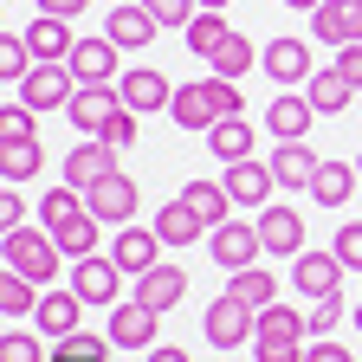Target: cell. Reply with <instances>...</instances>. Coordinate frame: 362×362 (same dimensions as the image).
I'll use <instances>...</instances> for the list:
<instances>
[{
	"mask_svg": "<svg viewBox=\"0 0 362 362\" xmlns=\"http://www.w3.org/2000/svg\"><path fill=\"white\" fill-rule=\"evenodd\" d=\"M39 214H45V233L59 240V252H65V259H90V252H98V233H104V220L90 214L84 188L59 181V188L39 201Z\"/></svg>",
	"mask_w": 362,
	"mask_h": 362,
	"instance_id": "1",
	"label": "cell"
},
{
	"mask_svg": "<svg viewBox=\"0 0 362 362\" xmlns=\"http://www.w3.org/2000/svg\"><path fill=\"white\" fill-rule=\"evenodd\" d=\"M0 265L20 272V279H33V285H52L59 272H71L59 240L39 233V226H7V233H0Z\"/></svg>",
	"mask_w": 362,
	"mask_h": 362,
	"instance_id": "2",
	"label": "cell"
},
{
	"mask_svg": "<svg viewBox=\"0 0 362 362\" xmlns=\"http://www.w3.org/2000/svg\"><path fill=\"white\" fill-rule=\"evenodd\" d=\"M201 330H207L214 349H240L246 337H259V310H246L233 291H220V298L207 304V317H201Z\"/></svg>",
	"mask_w": 362,
	"mask_h": 362,
	"instance_id": "3",
	"label": "cell"
},
{
	"mask_svg": "<svg viewBox=\"0 0 362 362\" xmlns=\"http://www.w3.org/2000/svg\"><path fill=\"white\" fill-rule=\"evenodd\" d=\"M71 98H78L71 65H33V78L20 84V104L26 110H71Z\"/></svg>",
	"mask_w": 362,
	"mask_h": 362,
	"instance_id": "4",
	"label": "cell"
},
{
	"mask_svg": "<svg viewBox=\"0 0 362 362\" xmlns=\"http://www.w3.org/2000/svg\"><path fill=\"white\" fill-rule=\"evenodd\" d=\"M252 226H259V240H265L272 259H298V252H304V214H291V207H279V201H265Z\"/></svg>",
	"mask_w": 362,
	"mask_h": 362,
	"instance_id": "5",
	"label": "cell"
},
{
	"mask_svg": "<svg viewBox=\"0 0 362 362\" xmlns=\"http://www.w3.org/2000/svg\"><path fill=\"white\" fill-rule=\"evenodd\" d=\"M207 246H214V265H226V272H246V265H259V252H265L259 226H246V220L214 226V233H207Z\"/></svg>",
	"mask_w": 362,
	"mask_h": 362,
	"instance_id": "6",
	"label": "cell"
},
{
	"mask_svg": "<svg viewBox=\"0 0 362 362\" xmlns=\"http://www.w3.org/2000/svg\"><path fill=\"white\" fill-rule=\"evenodd\" d=\"M117 279H123V265L110 252H90V259H71V291L84 304H117Z\"/></svg>",
	"mask_w": 362,
	"mask_h": 362,
	"instance_id": "7",
	"label": "cell"
},
{
	"mask_svg": "<svg viewBox=\"0 0 362 362\" xmlns=\"http://www.w3.org/2000/svg\"><path fill=\"white\" fill-rule=\"evenodd\" d=\"M117 110H123V90H117V84H78V98H71L65 117H71L84 136H104Z\"/></svg>",
	"mask_w": 362,
	"mask_h": 362,
	"instance_id": "8",
	"label": "cell"
},
{
	"mask_svg": "<svg viewBox=\"0 0 362 362\" xmlns=\"http://www.w3.org/2000/svg\"><path fill=\"white\" fill-rule=\"evenodd\" d=\"M104 175H117V149L104 143V136H84V143H78V149L65 156V181L90 194V188L104 181Z\"/></svg>",
	"mask_w": 362,
	"mask_h": 362,
	"instance_id": "9",
	"label": "cell"
},
{
	"mask_svg": "<svg viewBox=\"0 0 362 362\" xmlns=\"http://www.w3.org/2000/svg\"><path fill=\"white\" fill-rule=\"evenodd\" d=\"M168 117H175V129H214V123H226L220 117V104H214V84L201 78V84H175V104H168Z\"/></svg>",
	"mask_w": 362,
	"mask_h": 362,
	"instance_id": "10",
	"label": "cell"
},
{
	"mask_svg": "<svg viewBox=\"0 0 362 362\" xmlns=\"http://www.w3.org/2000/svg\"><path fill=\"white\" fill-rule=\"evenodd\" d=\"M117 90H123V104L143 117V110H168L175 104V90H168V78L156 71V65H129L123 78H117Z\"/></svg>",
	"mask_w": 362,
	"mask_h": 362,
	"instance_id": "11",
	"label": "cell"
},
{
	"mask_svg": "<svg viewBox=\"0 0 362 362\" xmlns=\"http://www.w3.org/2000/svg\"><path fill=\"white\" fill-rule=\"evenodd\" d=\"M343 259H337V246L330 252H298V265H291V285L304 291V298H330L337 285H343Z\"/></svg>",
	"mask_w": 362,
	"mask_h": 362,
	"instance_id": "12",
	"label": "cell"
},
{
	"mask_svg": "<svg viewBox=\"0 0 362 362\" xmlns=\"http://www.w3.org/2000/svg\"><path fill=\"white\" fill-rule=\"evenodd\" d=\"M181 298H188V272H181V265H149L143 272V279H136V304H143V310H175Z\"/></svg>",
	"mask_w": 362,
	"mask_h": 362,
	"instance_id": "13",
	"label": "cell"
},
{
	"mask_svg": "<svg viewBox=\"0 0 362 362\" xmlns=\"http://www.w3.org/2000/svg\"><path fill=\"white\" fill-rule=\"evenodd\" d=\"M156 324H162V317L129 298V304H110V330H104V337H110L117 349H156Z\"/></svg>",
	"mask_w": 362,
	"mask_h": 362,
	"instance_id": "14",
	"label": "cell"
},
{
	"mask_svg": "<svg viewBox=\"0 0 362 362\" xmlns=\"http://www.w3.org/2000/svg\"><path fill=\"white\" fill-rule=\"evenodd\" d=\"M226 194H233V207H265L272 201V181H279V175H272V162H226Z\"/></svg>",
	"mask_w": 362,
	"mask_h": 362,
	"instance_id": "15",
	"label": "cell"
},
{
	"mask_svg": "<svg viewBox=\"0 0 362 362\" xmlns=\"http://www.w3.org/2000/svg\"><path fill=\"white\" fill-rule=\"evenodd\" d=\"M84 201H90V214H98L104 226H129V214H136V201H143V194H136L129 175H104Z\"/></svg>",
	"mask_w": 362,
	"mask_h": 362,
	"instance_id": "16",
	"label": "cell"
},
{
	"mask_svg": "<svg viewBox=\"0 0 362 362\" xmlns=\"http://www.w3.org/2000/svg\"><path fill=\"white\" fill-rule=\"evenodd\" d=\"M129 279H143L149 265H162V233L156 226H117V252H110Z\"/></svg>",
	"mask_w": 362,
	"mask_h": 362,
	"instance_id": "17",
	"label": "cell"
},
{
	"mask_svg": "<svg viewBox=\"0 0 362 362\" xmlns=\"http://www.w3.org/2000/svg\"><path fill=\"white\" fill-rule=\"evenodd\" d=\"M26 45H33V59H39V65H65V59L78 52L71 20H59V13H39V20L26 26Z\"/></svg>",
	"mask_w": 362,
	"mask_h": 362,
	"instance_id": "18",
	"label": "cell"
},
{
	"mask_svg": "<svg viewBox=\"0 0 362 362\" xmlns=\"http://www.w3.org/2000/svg\"><path fill=\"white\" fill-rule=\"evenodd\" d=\"M117 52H123L117 39H78V52L65 65H71L78 84H117Z\"/></svg>",
	"mask_w": 362,
	"mask_h": 362,
	"instance_id": "19",
	"label": "cell"
},
{
	"mask_svg": "<svg viewBox=\"0 0 362 362\" xmlns=\"http://www.w3.org/2000/svg\"><path fill=\"white\" fill-rule=\"evenodd\" d=\"M259 65L279 78V84H310V71H317V65H310V45L291 39V33H285V39H272L265 52H259Z\"/></svg>",
	"mask_w": 362,
	"mask_h": 362,
	"instance_id": "20",
	"label": "cell"
},
{
	"mask_svg": "<svg viewBox=\"0 0 362 362\" xmlns=\"http://www.w3.org/2000/svg\"><path fill=\"white\" fill-rule=\"evenodd\" d=\"M317 123L310 98H298V90H285V98H272L265 110V129H272V143H304V129Z\"/></svg>",
	"mask_w": 362,
	"mask_h": 362,
	"instance_id": "21",
	"label": "cell"
},
{
	"mask_svg": "<svg viewBox=\"0 0 362 362\" xmlns=\"http://www.w3.org/2000/svg\"><path fill=\"white\" fill-rule=\"evenodd\" d=\"M78 317H84V298L78 291H45L39 298V310H33V324H39V337H71L78 330Z\"/></svg>",
	"mask_w": 362,
	"mask_h": 362,
	"instance_id": "22",
	"label": "cell"
},
{
	"mask_svg": "<svg viewBox=\"0 0 362 362\" xmlns=\"http://www.w3.org/2000/svg\"><path fill=\"white\" fill-rule=\"evenodd\" d=\"M104 39H117L123 52H143V45L156 39V13L136 0V7H110V20H104Z\"/></svg>",
	"mask_w": 362,
	"mask_h": 362,
	"instance_id": "23",
	"label": "cell"
},
{
	"mask_svg": "<svg viewBox=\"0 0 362 362\" xmlns=\"http://www.w3.org/2000/svg\"><path fill=\"white\" fill-rule=\"evenodd\" d=\"M304 98H310V110H317V117H337V110H349L356 84H349L337 65H317V71H310V84H304Z\"/></svg>",
	"mask_w": 362,
	"mask_h": 362,
	"instance_id": "24",
	"label": "cell"
},
{
	"mask_svg": "<svg viewBox=\"0 0 362 362\" xmlns=\"http://www.w3.org/2000/svg\"><path fill=\"white\" fill-rule=\"evenodd\" d=\"M181 201L201 214V226H207V233L233 220V194H226V181H188V188H181Z\"/></svg>",
	"mask_w": 362,
	"mask_h": 362,
	"instance_id": "25",
	"label": "cell"
},
{
	"mask_svg": "<svg viewBox=\"0 0 362 362\" xmlns=\"http://www.w3.org/2000/svg\"><path fill=\"white\" fill-rule=\"evenodd\" d=\"M317 168H324V156H310L304 143H279V149H272V175H279V188H310Z\"/></svg>",
	"mask_w": 362,
	"mask_h": 362,
	"instance_id": "26",
	"label": "cell"
},
{
	"mask_svg": "<svg viewBox=\"0 0 362 362\" xmlns=\"http://www.w3.org/2000/svg\"><path fill=\"white\" fill-rule=\"evenodd\" d=\"M156 233H162V246H168V252H181V246H194L207 226H201V214H194L188 201H168V207L156 214Z\"/></svg>",
	"mask_w": 362,
	"mask_h": 362,
	"instance_id": "27",
	"label": "cell"
},
{
	"mask_svg": "<svg viewBox=\"0 0 362 362\" xmlns=\"http://www.w3.org/2000/svg\"><path fill=\"white\" fill-rule=\"evenodd\" d=\"M207 149H214L220 168H226V162H246V156H252V123H246V117L214 123V129H207Z\"/></svg>",
	"mask_w": 362,
	"mask_h": 362,
	"instance_id": "28",
	"label": "cell"
},
{
	"mask_svg": "<svg viewBox=\"0 0 362 362\" xmlns=\"http://www.w3.org/2000/svg\"><path fill=\"white\" fill-rule=\"evenodd\" d=\"M207 65H214V78H233V84H240V78L259 65V52H252V39H246V33H226V39H220V52H214Z\"/></svg>",
	"mask_w": 362,
	"mask_h": 362,
	"instance_id": "29",
	"label": "cell"
},
{
	"mask_svg": "<svg viewBox=\"0 0 362 362\" xmlns=\"http://www.w3.org/2000/svg\"><path fill=\"white\" fill-rule=\"evenodd\" d=\"M356 168L349 162H324V168H317V181H310V201H324V207H343L349 194H356Z\"/></svg>",
	"mask_w": 362,
	"mask_h": 362,
	"instance_id": "30",
	"label": "cell"
},
{
	"mask_svg": "<svg viewBox=\"0 0 362 362\" xmlns=\"http://www.w3.org/2000/svg\"><path fill=\"white\" fill-rule=\"evenodd\" d=\"M226 291H233L246 310H272V304H279V285H272V272H265V265H246V272H233V285H226Z\"/></svg>",
	"mask_w": 362,
	"mask_h": 362,
	"instance_id": "31",
	"label": "cell"
},
{
	"mask_svg": "<svg viewBox=\"0 0 362 362\" xmlns=\"http://www.w3.org/2000/svg\"><path fill=\"white\" fill-rule=\"evenodd\" d=\"M310 337V324L298 310H285V304H272V310H259V337L252 343H304Z\"/></svg>",
	"mask_w": 362,
	"mask_h": 362,
	"instance_id": "32",
	"label": "cell"
},
{
	"mask_svg": "<svg viewBox=\"0 0 362 362\" xmlns=\"http://www.w3.org/2000/svg\"><path fill=\"white\" fill-rule=\"evenodd\" d=\"M39 168H45V156H39V136H33V143H0V175H7V188L33 181Z\"/></svg>",
	"mask_w": 362,
	"mask_h": 362,
	"instance_id": "33",
	"label": "cell"
},
{
	"mask_svg": "<svg viewBox=\"0 0 362 362\" xmlns=\"http://www.w3.org/2000/svg\"><path fill=\"white\" fill-rule=\"evenodd\" d=\"M39 285L33 279H20V272H0V317H33L39 310Z\"/></svg>",
	"mask_w": 362,
	"mask_h": 362,
	"instance_id": "34",
	"label": "cell"
},
{
	"mask_svg": "<svg viewBox=\"0 0 362 362\" xmlns=\"http://www.w3.org/2000/svg\"><path fill=\"white\" fill-rule=\"evenodd\" d=\"M226 33H233V26H226V20H220L214 7H201V13L188 20V52H194V59H214Z\"/></svg>",
	"mask_w": 362,
	"mask_h": 362,
	"instance_id": "35",
	"label": "cell"
},
{
	"mask_svg": "<svg viewBox=\"0 0 362 362\" xmlns=\"http://www.w3.org/2000/svg\"><path fill=\"white\" fill-rule=\"evenodd\" d=\"M33 45H26V33H7V39H0V84H26L33 78Z\"/></svg>",
	"mask_w": 362,
	"mask_h": 362,
	"instance_id": "36",
	"label": "cell"
},
{
	"mask_svg": "<svg viewBox=\"0 0 362 362\" xmlns=\"http://www.w3.org/2000/svg\"><path fill=\"white\" fill-rule=\"evenodd\" d=\"M110 349H117L110 337H90V330H71V337L59 343V356H52V362H110Z\"/></svg>",
	"mask_w": 362,
	"mask_h": 362,
	"instance_id": "37",
	"label": "cell"
},
{
	"mask_svg": "<svg viewBox=\"0 0 362 362\" xmlns=\"http://www.w3.org/2000/svg\"><path fill=\"white\" fill-rule=\"evenodd\" d=\"M310 39L317 45H349V26H343V7H337V0L310 7Z\"/></svg>",
	"mask_w": 362,
	"mask_h": 362,
	"instance_id": "38",
	"label": "cell"
},
{
	"mask_svg": "<svg viewBox=\"0 0 362 362\" xmlns=\"http://www.w3.org/2000/svg\"><path fill=\"white\" fill-rule=\"evenodd\" d=\"M33 136H39V110H26V104L0 110V143H33Z\"/></svg>",
	"mask_w": 362,
	"mask_h": 362,
	"instance_id": "39",
	"label": "cell"
},
{
	"mask_svg": "<svg viewBox=\"0 0 362 362\" xmlns=\"http://www.w3.org/2000/svg\"><path fill=\"white\" fill-rule=\"evenodd\" d=\"M143 7L156 13V26H181L188 33V20L201 13V0H143Z\"/></svg>",
	"mask_w": 362,
	"mask_h": 362,
	"instance_id": "40",
	"label": "cell"
},
{
	"mask_svg": "<svg viewBox=\"0 0 362 362\" xmlns=\"http://www.w3.org/2000/svg\"><path fill=\"white\" fill-rule=\"evenodd\" d=\"M0 362H45V349H39L33 330H7L0 337Z\"/></svg>",
	"mask_w": 362,
	"mask_h": 362,
	"instance_id": "41",
	"label": "cell"
},
{
	"mask_svg": "<svg viewBox=\"0 0 362 362\" xmlns=\"http://www.w3.org/2000/svg\"><path fill=\"white\" fill-rule=\"evenodd\" d=\"M304 324H310V343H317V337H330V330L343 324V298H337V291H330V298H317Z\"/></svg>",
	"mask_w": 362,
	"mask_h": 362,
	"instance_id": "42",
	"label": "cell"
},
{
	"mask_svg": "<svg viewBox=\"0 0 362 362\" xmlns=\"http://www.w3.org/2000/svg\"><path fill=\"white\" fill-rule=\"evenodd\" d=\"M337 259H343L349 272H362V220H349L343 233H337Z\"/></svg>",
	"mask_w": 362,
	"mask_h": 362,
	"instance_id": "43",
	"label": "cell"
},
{
	"mask_svg": "<svg viewBox=\"0 0 362 362\" xmlns=\"http://www.w3.org/2000/svg\"><path fill=\"white\" fill-rule=\"evenodd\" d=\"M104 143H110V149H129V143H136V110H129V104H123V110L110 117V129H104Z\"/></svg>",
	"mask_w": 362,
	"mask_h": 362,
	"instance_id": "44",
	"label": "cell"
},
{
	"mask_svg": "<svg viewBox=\"0 0 362 362\" xmlns=\"http://www.w3.org/2000/svg\"><path fill=\"white\" fill-rule=\"evenodd\" d=\"M330 65H337V71L362 90V39H356V45H337V59H330Z\"/></svg>",
	"mask_w": 362,
	"mask_h": 362,
	"instance_id": "45",
	"label": "cell"
},
{
	"mask_svg": "<svg viewBox=\"0 0 362 362\" xmlns=\"http://www.w3.org/2000/svg\"><path fill=\"white\" fill-rule=\"evenodd\" d=\"M304 362H356V356H349L343 343H330V337H317V343L304 349Z\"/></svg>",
	"mask_w": 362,
	"mask_h": 362,
	"instance_id": "46",
	"label": "cell"
},
{
	"mask_svg": "<svg viewBox=\"0 0 362 362\" xmlns=\"http://www.w3.org/2000/svg\"><path fill=\"white\" fill-rule=\"evenodd\" d=\"M259 362H304V343H252Z\"/></svg>",
	"mask_w": 362,
	"mask_h": 362,
	"instance_id": "47",
	"label": "cell"
},
{
	"mask_svg": "<svg viewBox=\"0 0 362 362\" xmlns=\"http://www.w3.org/2000/svg\"><path fill=\"white\" fill-rule=\"evenodd\" d=\"M0 226H26V201H20V188L0 194Z\"/></svg>",
	"mask_w": 362,
	"mask_h": 362,
	"instance_id": "48",
	"label": "cell"
},
{
	"mask_svg": "<svg viewBox=\"0 0 362 362\" xmlns=\"http://www.w3.org/2000/svg\"><path fill=\"white\" fill-rule=\"evenodd\" d=\"M90 0H39V13H59V20H78Z\"/></svg>",
	"mask_w": 362,
	"mask_h": 362,
	"instance_id": "49",
	"label": "cell"
},
{
	"mask_svg": "<svg viewBox=\"0 0 362 362\" xmlns=\"http://www.w3.org/2000/svg\"><path fill=\"white\" fill-rule=\"evenodd\" d=\"M337 7H343V26H349V45L362 39V0H337Z\"/></svg>",
	"mask_w": 362,
	"mask_h": 362,
	"instance_id": "50",
	"label": "cell"
},
{
	"mask_svg": "<svg viewBox=\"0 0 362 362\" xmlns=\"http://www.w3.org/2000/svg\"><path fill=\"white\" fill-rule=\"evenodd\" d=\"M149 362H188V349H175V343H168V349H149Z\"/></svg>",
	"mask_w": 362,
	"mask_h": 362,
	"instance_id": "51",
	"label": "cell"
},
{
	"mask_svg": "<svg viewBox=\"0 0 362 362\" xmlns=\"http://www.w3.org/2000/svg\"><path fill=\"white\" fill-rule=\"evenodd\" d=\"M285 7H304V13H310V7H324V0H285Z\"/></svg>",
	"mask_w": 362,
	"mask_h": 362,
	"instance_id": "52",
	"label": "cell"
},
{
	"mask_svg": "<svg viewBox=\"0 0 362 362\" xmlns=\"http://www.w3.org/2000/svg\"><path fill=\"white\" fill-rule=\"evenodd\" d=\"M201 7H214V13H220V7H226V0H201Z\"/></svg>",
	"mask_w": 362,
	"mask_h": 362,
	"instance_id": "53",
	"label": "cell"
},
{
	"mask_svg": "<svg viewBox=\"0 0 362 362\" xmlns=\"http://www.w3.org/2000/svg\"><path fill=\"white\" fill-rule=\"evenodd\" d=\"M356 330H362V304H356Z\"/></svg>",
	"mask_w": 362,
	"mask_h": 362,
	"instance_id": "54",
	"label": "cell"
},
{
	"mask_svg": "<svg viewBox=\"0 0 362 362\" xmlns=\"http://www.w3.org/2000/svg\"><path fill=\"white\" fill-rule=\"evenodd\" d=\"M356 175H362V156H356Z\"/></svg>",
	"mask_w": 362,
	"mask_h": 362,
	"instance_id": "55",
	"label": "cell"
}]
</instances>
